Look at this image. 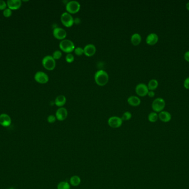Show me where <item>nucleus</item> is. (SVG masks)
Instances as JSON below:
<instances>
[{"mask_svg": "<svg viewBox=\"0 0 189 189\" xmlns=\"http://www.w3.org/2000/svg\"><path fill=\"white\" fill-rule=\"evenodd\" d=\"M94 79L97 85L104 86L107 84L108 82L109 76L106 71L100 69L95 73L94 75Z\"/></svg>", "mask_w": 189, "mask_h": 189, "instance_id": "f257e3e1", "label": "nucleus"}, {"mask_svg": "<svg viewBox=\"0 0 189 189\" xmlns=\"http://www.w3.org/2000/svg\"><path fill=\"white\" fill-rule=\"evenodd\" d=\"M59 48L60 49L65 53H71L74 51L75 47L74 42L68 39H64L59 43Z\"/></svg>", "mask_w": 189, "mask_h": 189, "instance_id": "f03ea898", "label": "nucleus"}, {"mask_svg": "<svg viewBox=\"0 0 189 189\" xmlns=\"http://www.w3.org/2000/svg\"><path fill=\"white\" fill-rule=\"evenodd\" d=\"M42 65L45 69L48 71L53 70L56 66V60L52 56L48 55L44 57L42 59Z\"/></svg>", "mask_w": 189, "mask_h": 189, "instance_id": "7ed1b4c3", "label": "nucleus"}, {"mask_svg": "<svg viewBox=\"0 0 189 189\" xmlns=\"http://www.w3.org/2000/svg\"><path fill=\"white\" fill-rule=\"evenodd\" d=\"M165 107V100L162 98H157L153 100L152 108L154 112L160 113L163 111Z\"/></svg>", "mask_w": 189, "mask_h": 189, "instance_id": "20e7f679", "label": "nucleus"}, {"mask_svg": "<svg viewBox=\"0 0 189 189\" xmlns=\"http://www.w3.org/2000/svg\"><path fill=\"white\" fill-rule=\"evenodd\" d=\"M60 20L62 24L66 27H71L74 24V19L71 14L67 12H63L60 17Z\"/></svg>", "mask_w": 189, "mask_h": 189, "instance_id": "39448f33", "label": "nucleus"}, {"mask_svg": "<svg viewBox=\"0 0 189 189\" xmlns=\"http://www.w3.org/2000/svg\"><path fill=\"white\" fill-rule=\"evenodd\" d=\"M80 4L77 1H70L66 5L67 12L70 14H74L78 12L80 9Z\"/></svg>", "mask_w": 189, "mask_h": 189, "instance_id": "423d86ee", "label": "nucleus"}, {"mask_svg": "<svg viewBox=\"0 0 189 189\" xmlns=\"http://www.w3.org/2000/svg\"><path fill=\"white\" fill-rule=\"evenodd\" d=\"M108 125L112 128H118L122 125L123 120L121 118L117 116H112L108 119Z\"/></svg>", "mask_w": 189, "mask_h": 189, "instance_id": "0eeeda50", "label": "nucleus"}, {"mask_svg": "<svg viewBox=\"0 0 189 189\" xmlns=\"http://www.w3.org/2000/svg\"><path fill=\"white\" fill-rule=\"evenodd\" d=\"M34 79L40 84H46L49 81V77L45 72L38 71L34 75Z\"/></svg>", "mask_w": 189, "mask_h": 189, "instance_id": "6e6552de", "label": "nucleus"}, {"mask_svg": "<svg viewBox=\"0 0 189 189\" xmlns=\"http://www.w3.org/2000/svg\"><path fill=\"white\" fill-rule=\"evenodd\" d=\"M135 90L137 95L140 97H144L148 94L149 89L147 85L144 83H139L136 85Z\"/></svg>", "mask_w": 189, "mask_h": 189, "instance_id": "1a4fd4ad", "label": "nucleus"}, {"mask_svg": "<svg viewBox=\"0 0 189 189\" xmlns=\"http://www.w3.org/2000/svg\"><path fill=\"white\" fill-rule=\"evenodd\" d=\"M53 34L55 38L61 41L64 39L67 35V33L64 29L59 27H56L54 29Z\"/></svg>", "mask_w": 189, "mask_h": 189, "instance_id": "9d476101", "label": "nucleus"}, {"mask_svg": "<svg viewBox=\"0 0 189 189\" xmlns=\"http://www.w3.org/2000/svg\"><path fill=\"white\" fill-rule=\"evenodd\" d=\"M68 112L64 107H60L56 112V118L59 121H64L67 118Z\"/></svg>", "mask_w": 189, "mask_h": 189, "instance_id": "9b49d317", "label": "nucleus"}, {"mask_svg": "<svg viewBox=\"0 0 189 189\" xmlns=\"http://www.w3.org/2000/svg\"><path fill=\"white\" fill-rule=\"evenodd\" d=\"M12 123L11 117L7 114H0V125L4 127H9Z\"/></svg>", "mask_w": 189, "mask_h": 189, "instance_id": "f8f14e48", "label": "nucleus"}, {"mask_svg": "<svg viewBox=\"0 0 189 189\" xmlns=\"http://www.w3.org/2000/svg\"><path fill=\"white\" fill-rule=\"evenodd\" d=\"M96 51V48L93 44H88L83 48L84 54L88 57L93 56Z\"/></svg>", "mask_w": 189, "mask_h": 189, "instance_id": "ddd939ff", "label": "nucleus"}, {"mask_svg": "<svg viewBox=\"0 0 189 189\" xmlns=\"http://www.w3.org/2000/svg\"><path fill=\"white\" fill-rule=\"evenodd\" d=\"M7 5L11 10H19L22 6V2L21 0H9Z\"/></svg>", "mask_w": 189, "mask_h": 189, "instance_id": "4468645a", "label": "nucleus"}, {"mask_svg": "<svg viewBox=\"0 0 189 189\" xmlns=\"http://www.w3.org/2000/svg\"><path fill=\"white\" fill-rule=\"evenodd\" d=\"M159 40V37L157 34L155 33H151L149 34L146 38L145 41L147 44L150 46L155 45Z\"/></svg>", "mask_w": 189, "mask_h": 189, "instance_id": "2eb2a0df", "label": "nucleus"}, {"mask_svg": "<svg viewBox=\"0 0 189 189\" xmlns=\"http://www.w3.org/2000/svg\"><path fill=\"white\" fill-rule=\"evenodd\" d=\"M158 117L161 122L164 123H168L169 122L171 119V115L169 112L163 110L159 113Z\"/></svg>", "mask_w": 189, "mask_h": 189, "instance_id": "dca6fc26", "label": "nucleus"}, {"mask_svg": "<svg viewBox=\"0 0 189 189\" xmlns=\"http://www.w3.org/2000/svg\"><path fill=\"white\" fill-rule=\"evenodd\" d=\"M127 102L131 106L137 107L141 104V100L138 97L135 95H131L128 98Z\"/></svg>", "mask_w": 189, "mask_h": 189, "instance_id": "f3484780", "label": "nucleus"}, {"mask_svg": "<svg viewBox=\"0 0 189 189\" xmlns=\"http://www.w3.org/2000/svg\"><path fill=\"white\" fill-rule=\"evenodd\" d=\"M66 102V98L64 95H59L56 97L54 100V104L56 106L60 107H63Z\"/></svg>", "mask_w": 189, "mask_h": 189, "instance_id": "a211bd4d", "label": "nucleus"}, {"mask_svg": "<svg viewBox=\"0 0 189 189\" xmlns=\"http://www.w3.org/2000/svg\"><path fill=\"white\" fill-rule=\"evenodd\" d=\"M131 41L134 46H138L142 41V37L139 33H134L131 37Z\"/></svg>", "mask_w": 189, "mask_h": 189, "instance_id": "6ab92c4d", "label": "nucleus"}, {"mask_svg": "<svg viewBox=\"0 0 189 189\" xmlns=\"http://www.w3.org/2000/svg\"><path fill=\"white\" fill-rule=\"evenodd\" d=\"M81 180L78 175H74L70 179V184L73 186H78L81 184Z\"/></svg>", "mask_w": 189, "mask_h": 189, "instance_id": "aec40b11", "label": "nucleus"}, {"mask_svg": "<svg viewBox=\"0 0 189 189\" xmlns=\"http://www.w3.org/2000/svg\"><path fill=\"white\" fill-rule=\"evenodd\" d=\"M159 85V83L157 79H152L149 80L148 84V88L149 90H152L154 91V90L156 89Z\"/></svg>", "mask_w": 189, "mask_h": 189, "instance_id": "412c9836", "label": "nucleus"}, {"mask_svg": "<svg viewBox=\"0 0 189 189\" xmlns=\"http://www.w3.org/2000/svg\"><path fill=\"white\" fill-rule=\"evenodd\" d=\"M159 118L158 117V114H157L156 112H153L150 113L149 114L148 116V120L151 122V123H155L156 122L158 119Z\"/></svg>", "mask_w": 189, "mask_h": 189, "instance_id": "4be33fe9", "label": "nucleus"}, {"mask_svg": "<svg viewBox=\"0 0 189 189\" xmlns=\"http://www.w3.org/2000/svg\"><path fill=\"white\" fill-rule=\"evenodd\" d=\"M70 184L67 181H61L57 185V189H70Z\"/></svg>", "mask_w": 189, "mask_h": 189, "instance_id": "5701e85b", "label": "nucleus"}, {"mask_svg": "<svg viewBox=\"0 0 189 189\" xmlns=\"http://www.w3.org/2000/svg\"><path fill=\"white\" fill-rule=\"evenodd\" d=\"M132 114L129 112H125L122 116V120L123 121H127L130 120L132 118Z\"/></svg>", "mask_w": 189, "mask_h": 189, "instance_id": "b1692460", "label": "nucleus"}, {"mask_svg": "<svg viewBox=\"0 0 189 189\" xmlns=\"http://www.w3.org/2000/svg\"><path fill=\"white\" fill-rule=\"evenodd\" d=\"M52 57H53V58L55 60L59 59L61 57H62V52H61L60 50H56L53 52Z\"/></svg>", "mask_w": 189, "mask_h": 189, "instance_id": "393cba45", "label": "nucleus"}, {"mask_svg": "<svg viewBox=\"0 0 189 189\" xmlns=\"http://www.w3.org/2000/svg\"><path fill=\"white\" fill-rule=\"evenodd\" d=\"M65 61L69 63L73 62L74 61V55L72 53H68L65 57Z\"/></svg>", "mask_w": 189, "mask_h": 189, "instance_id": "a878e982", "label": "nucleus"}, {"mask_svg": "<svg viewBox=\"0 0 189 189\" xmlns=\"http://www.w3.org/2000/svg\"><path fill=\"white\" fill-rule=\"evenodd\" d=\"M74 51L75 52V54H76L77 56H81V55H83V54H84L83 48L80 47H75Z\"/></svg>", "mask_w": 189, "mask_h": 189, "instance_id": "bb28decb", "label": "nucleus"}, {"mask_svg": "<svg viewBox=\"0 0 189 189\" xmlns=\"http://www.w3.org/2000/svg\"><path fill=\"white\" fill-rule=\"evenodd\" d=\"M56 120V117L55 115H49V116L48 117V118H47V121H48V122L49 123H51V124L55 123Z\"/></svg>", "mask_w": 189, "mask_h": 189, "instance_id": "cd10ccee", "label": "nucleus"}, {"mask_svg": "<svg viewBox=\"0 0 189 189\" xmlns=\"http://www.w3.org/2000/svg\"><path fill=\"white\" fill-rule=\"evenodd\" d=\"M12 10H10L9 8L8 9H6V10L4 11V12H3V14L4 16H5V17L6 18H9V17L11 16L12 15Z\"/></svg>", "mask_w": 189, "mask_h": 189, "instance_id": "c85d7f7f", "label": "nucleus"}, {"mask_svg": "<svg viewBox=\"0 0 189 189\" xmlns=\"http://www.w3.org/2000/svg\"><path fill=\"white\" fill-rule=\"evenodd\" d=\"M7 5L6 2L3 0H0V10H4L6 9Z\"/></svg>", "mask_w": 189, "mask_h": 189, "instance_id": "c756f323", "label": "nucleus"}, {"mask_svg": "<svg viewBox=\"0 0 189 189\" xmlns=\"http://www.w3.org/2000/svg\"><path fill=\"white\" fill-rule=\"evenodd\" d=\"M184 87L185 89L189 90V77L185 79L184 82Z\"/></svg>", "mask_w": 189, "mask_h": 189, "instance_id": "7c9ffc66", "label": "nucleus"}, {"mask_svg": "<svg viewBox=\"0 0 189 189\" xmlns=\"http://www.w3.org/2000/svg\"><path fill=\"white\" fill-rule=\"evenodd\" d=\"M184 58L185 60L186 61L189 62V51L185 53Z\"/></svg>", "mask_w": 189, "mask_h": 189, "instance_id": "2f4dec72", "label": "nucleus"}, {"mask_svg": "<svg viewBox=\"0 0 189 189\" xmlns=\"http://www.w3.org/2000/svg\"><path fill=\"white\" fill-rule=\"evenodd\" d=\"M147 95L149 97L153 98V97H154L155 96V93H154V91H152V90H149Z\"/></svg>", "mask_w": 189, "mask_h": 189, "instance_id": "473e14b6", "label": "nucleus"}, {"mask_svg": "<svg viewBox=\"0 0 189 189\" xmlns=\"http://www.w3.org/2000/svg\"><path fill=\"white\" fill-rule=\"evenodd\" d=\"M186 9L189 11V2H188L186 4Z\"/></svg>", "mask_w": 189, "mask_h": 189, "instance_id": "72a5a7b5", "label": "nucleus"}, {"mask_svg": "<svg viewBox=\"0 0 189 189\" xmlns=\"http://www.w3.org/2000/svg\"><path fill=\"white\" fill-rule=\"evenodd\" d=\"M9 189H14V188H9Z\"/></svg>", "mask_w": 189, "mask_h": 189, "instance_id": "f704fd0d", "label": "nucleus"}]
</instances>
